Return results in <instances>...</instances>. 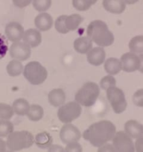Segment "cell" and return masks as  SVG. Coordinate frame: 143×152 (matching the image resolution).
<instances>
[{"label":"cell","instance_id":"1","mask_svg":"<svg viewBox=\"0 0 143 152\" xmlns=\"http://www.w3.org/2000/svg\"><path fill=\"white\" fill-rule=\"evenodd\" d=\"M116 133L114 124L109 120H101L89 126L83 133V137L94 147H100L112 141Z\"/></svg>","mask_w":143,"mask_h":152},{"label":"cell","instance_id":"2","mask_svg":"<svg viewBox=\"0 0 143 152\" xmlns=\"http://www.w3.org/2000/svg\"><path fill=\"white\" fill-rule=\"evenodd\" d=\"M87 34L92 41L100 47H108L114 43V35L109 30L106 23L102 20L92 21L87 26Z\"/></svg>","mask_w":143,"mask_h":152},{"label":"cell","instance_id":"3","mask_svg":"<svg viewBox=\"0 0 143 152\" xmlns=\"http://www.w3.org/2000/svg\"><path fill=\"white\" fill-rule=\"evenodd\" d=\"M100 94V87L93 81L85 83L76 93L75 102L81 106L90 107L95 104Z\"/></svg>","mask_w":143,"mask_h":152},{"label":"cell","instance_id":"4","mask_svg":"<svg viewBox=\"0 0 143 152\" xmlns=\"http://www.w3.org/2000/svg\"><path fill=\"white\" fill-rule=\"evenodd\" d=\"M6 142L11 151H20L31 147L34 143V137L28 131H13L7 137Z\"/></svg>","mask_w":143,"mask_h":152},{"label":"cell","instance_id":"5","mask_svg":"<svg viewBox=\"0 0 143 152\" xmlns=\"http://www.w3.org/2000/svg\"><path fill=\"white\" fill-rule=\"evenodd\" d=\"M23 75L33 85H40L46 80L48 72L38 61H31L24 66Z\"/></svg>","mask_w":143,"mask_h":152},{"label":"cell","instance_id":"6","mask_svg":"<svg viewBox=\"0 0 143 152\" xmlns=\"http://www.w3.org/2000/svg\"><path fill=\"white\" fill-rule=\"evenodd\" d=\"M107 98L108 99L113 112L120 114L127 109L128 102L123 90L116 87H110L106 90Z\"/></svg>","mask_w":143,"mask_h":152},{"label":"cell","instance_id":"7","mask_svg":"<svg viewBox=\"0 0 143 152\" xmlns=\"http://www.w3.org/2000/svg\"><path fill=\"white\" fill-rule=\"evenodd\" d=\"M82 106L78 102H70L59 107L58 110V117L64 124L72 123L81 116Z\"/></svg>","mask_w":143,"mask_h":152},{"label":"cell","instance_id":"8","mask_svg":"<svg viewBox=\"0 0 143 152\" xmlns=\"http://www.w3.org/2000/svg\"><path fill=\"white\" fill-rule=\"evenodd\" d=\"M112 145L116 152H135L133 139L125 131H118L112 140Z\"/></svg>","mask_w":143,"mask_h":152},{"label":"cell","instance_id":"9","mask_svg":"<svg viewBox=\"0 0 143 152\" xmlns=\"http://www.w3.org/2000/svg\"><path fill=\"white\" fill-rule=\"evenodd\" d=\"M9 54L13 59L25 61L31 57V50L30 46L24 42L18 41L13 43L9 49Z\"/></svg>","mask_w":143,"mask_h":152},{"label":"cell","instance_id":"10","mask_svg":"<svg viewBox=\"0 0 143 152\" xmlns=\"http://www.w3.org/2000/svg\"><path fill=\"white\" fill-rule=\"evenodd\" d=\"M81 137V131L71 123L64 124L60 131V138L64 144L78 142Z\"/></svg>","mask_w":143,"mask_h":152},{"label":"cell","instance_id":"11","mask_svg":"<svg viewBox=\"0 0 143 152\" xmlns=\"http://www.w3.org/2000/svg\"><path fill=\"white\" fill-rule=\"evenodd\" d=\"M122 70L126 72H134L139 70V55L132 52H127L122 55L120 58Z\"/></svg>","mask_w":143,"mask_h":152},{"label":"cell","instance_id":"12","mask_svg":"<svg viewBox=\"0 0 143 152\" xmlns=\"http://www.w3.org/2000/svg\"><path fill=\"white\" fill-rule=\"evenodd\" d=\"M24 32L23 26L17 22H10L5 26V35L8 40L13 43L20 41L23 39Z\"/></svg>","mask_w":143,"mask_h":152},{"label":"cell","instance_id":"13","mask_svg":"<svg viewBox=\"0 0 143 152\" xmlns=\"http://www.w3.org/2000/svg\"><path fill=\"white\" fill-rule=\"evenodd\" d=\"M106 58V53L104 48L97 46V47L92 48L87 54V61L92 66H98L103 64Z\"/></svg>","mask_w":143,"mask_h":152},{"label":"cell","instance_id":"14","mask_svg":"<svg viewBox=\"0 0 143 152\" xmlns=\"http://www.w3.org/2000/svg\"><path fill=\"white\" fill-rule=\"evenodd\" d=\"M23 40L31 48L37 47L42 42V35L37 28H29L24 32Z\"/></svg>","mask_w":143,"mask_h":152},{"label":"cell","instance_id":"15","mask_svg":"<svg viewBox=\"0 0 143 152\" xmlns=\"http://www.w3.org/2000/svg\"><path fill=\"white\" fill-rule=\"evenodd\" d=\"M125 132L132 139H138L143 136V125L139 122L131 119L125 122L124 125Z\"/></svg>","mask_w":143,"mask_h":152},{"label":"cell","instance_id":"16","mask_svg":"<svg viewBox=\"0 0 143 152\" xmlns=\"http://www.w3.org/2000/svg\"><path fill=\"white\" fill-rule=\"evenodd\" d=\"M53 18L49 14L43 12L39 14L34 19V26L40 31H46L52 28L53 26Z\"/></svg>","mask_w":143,"mask_h":152},{"label":"cell","instance_id":"17","mask_svg":"<svg viewBox=\"0 0 143 152\" xmlns=\"http://www.w3.org/2000/svg\"><path fill=\"white\" fill-rule=\"evenodd\" d=\"M104 8L107 12L114 14H121L126 9V4L123 0H103Z\"/></svg>","mask_w":143,"mask_h":152},{"label":"cell","instance_id":"18","mask_svg":"<svg viewBox=\"0 0 143 152\" xmlns=\"http://www.w3.org/2000/svg\"><path fill=\"white\" fill-rule=\"evenodd\" d=\"M66 99V96L65 92L61 88H56L51 90L48 95L49 103L55 107H58L64 104Z\"/></svg>","mask_w":143,"mask_h":152},{"label":"cell","instance_id":"19","mask_svg":"<svg viewBox=\"0 0 143 152\" xmlns=\"http://www.w3.org/2000/svg\"><path fill=\"white\" fill-rule=\"evenodd\" d=\"M75 50L79 54H87L93 48V41L88 36L80 37L74 42Z\"/></svg>","mask_w":143,"mask_h":152},{"label":"cell","instance_id":"20","mask_svg":"<svg viewBox=\"0 0 143 152\" xmlns=\"http://www.w3.org/2000/svg\"><path fill=\"white\" fill-rule=\"evenodd\" d=\"M105 72L110 75H115L122 70L120 59L116 58H109L104 61Z\"/></svg>","mask_w":143,"mask_h":152},{"label":"cell","instance_id":"21","mask_svg":"<svg viewBox=\"0 0 143 152\" xmlns=\"http://www.w3.org/2000/svg\"><path fill=\"white\" fill-rule=\"evenodd\" d=\"M34 142L36 145L41 149L49 148L53 142V138L49 133L43 131L36 135L34 137Z\"/></svg>","mask_w":143,"mask_h":152},{"label":"cell","instance_id":"22","mask_svg":"<svg viewBox=\"0 0 143 152\" xmlns=\"http://www.w3.org/2000/svg\"><path fill=\"white\" fill-rule=\"evenodd\" d=\"M12 107L14 109V113H16L18 116H26L27 115L28 112L30 108V104L28 102L26 99L20 98V99H16L12 105Z\"/></svg>","mask_w":143,"mask_h":152},{"label":"cell","instance_id":"23","mask_svg":"<svg viewBox=\"0 0 143 152\" xmlns=\"http://www.w3.org/2000/svg\"><path fill=\"white\" fill-rule=\"evenodd\" d=\"M83 21V17L80 14H74L71 15H66L65 24L69 32L75 31L79 27Z\"/></svg>","mask_w":143,"mask_h":152},{"label":"cell","instance_id":"24","mask_svg":"<svg viewBox=\"0 0 143 152\" xmlns=\"http://www.w3.org/2000/svg\"><path fill=\"white\" fill-rule=\"evenodd\" d=\"M130 52L137 55L143 54V35H137L130 40L128 44Z\"/></svg>","mask_w":143,"mask_h":152},{"label":"cell","instance_id":"25","mask_svg":"<svg viewBox=\"0 0 143 152\" xmlns=\"http://www.w3.org/2000/svg\"><path fill=\"white\" fill-rule=\"evenodd\" d=\"M43 115H44L43 108L40 105L34 104L30 105V108L26 116H28L29 120L32 122H38L43 119Z\"/></svg>","mask_w":143,"mask_h":152},{"label":"cell","instance_id":"26","mask_svg":"<svg viewBox=\"0 0 143 152\" xmlns=\"http://www.w3.org/2000/svg\"><path fill=\"white\" fill-rule=\"evenodd\" d=\"M7 72L11 77H17L21 75L24 70V66L21 61L13 59L7 65Z\"/></svg>","mask_w":143,"mask_h":152},{"label":"cell","instance_id":"27","mask_svg":"<svg viewBox=\"0 0 143 152\" xmlns=\"http://www.w3.org/2000/svg\"><path fill=\"white\" fill-rule=\"evenodd\" d=\"M98 0H72V5L79 11H86L95 5Z\"/></svg>","mask_w":143,"mask_h":152},{"label":"cell","instance_id":"28","mask_svg":"<svg viewBox=\"0 0 143 152\" xmlns=\"http://www.w3.org/2000/svg\"><path fill=\"white\" fill-rule=\"evenodd\" d=\"M14 125L9 120L0 119V137H8L14 131Z\"/></svg>","mask_w":143,"mask_h":152},{"label":"cell","instance_id":"29","mask_svg":"<svg viewBox=\"0 0 143 152\" xmlns=\"http://www.w3.org/2000/svg\"><path fill=\"white\" fill-rule=\"evenodd\" d=\"M14 114L12 106L5 103H0V119L10 120Z\"/></svg>","mask_w":143,"mask_h":152},{"label":"cell","instance_id":"30","mask_svg":"<svg viewBox=\"0 0 143 152\" xmlns=\"http://www.w3.org/2000/svg\"><path fill=\"white\" fill-rule=\"evenodd\" d=\"M32 5L38 12H46L52 5V0H32Z\"/></svg>","mask_w":143,"mask_h":152},{"label":"cell","instance_id":"31","mask_svg":"<svg viewBox=\"0 0 143 152\" xmlns=\"http://www.w3.org/2000/svg\"><path fill=\"white\" fill-rule=\"evenodd\" d=\"M116 78L113 77V75H110L104 76L100 81V88L104 90H107L110 87H116Z\"/></svg>","mask_w":143,"mask_h":152},{"label":"cell","instance_id":"32","mask_svg":"<svg viewBox=\"0 0 143 152\" xmlns=\"http://www.w3.org/2000/svg\"><path fill=\"white\" fill-rule=\"evenodd\" d=\"M65 17L66 15L60 16V17L57 18V20L55 22V27L57 31L61 34H66L69 33V31L66 29V27Z\"/></svg>","mask_w":143,"mask_h":152},{"label":"cell","instance_id":"33","mask_svg":"<svg viewBox=\"0 0 143 152\" xmlns=\"http://www.w3.org/2000/svg\"><path fill=\"white\" fill-rule=\"evenodd\" d=\"M133 102L136 106L143 107V88L136 90L133 96Z\"/></svg>","mask_w":143,"mask_h":152},{"label":"cell","instance_id":"34","mask_svg":"<svg viewBox=\"0 0 143 152\" xmlns=\"http://www.w3.org/2000/svg\"><path fill=\"white\" fill-rule=\"evenodd\" d=\"M64 150L65 152H83V148L78 142H74L66 144Z\"/></svg>","mask_w":143,"mask_h":152},{"label":"cell","instance_id":"35","mask_svg":"<svg viewBox=\"0 0 143 152\" xmlns=\"http://www.w3.org/2000/svg\"><path fill=\"white\" fill-rule=\"evenodd\" d=\"M8 50L7 43L2 37L0 36V59L3 58Z\"/></svg>","mask_w":143,"mask_h":152},{"label":"cell","instance_id":"36","mask_svg":"<svg viewBox=\"0 0 143 152\" xmlns=\"http://www.w3.org/2000/svg\"><path fill=\"white\" fill-rule=\"evenodd\" d=\"M13 3L16 7L20 8H26L32 3V0H12Z\"/></svg>","mask_w":143,"mask_h":152},{"label":"cell","instance_id":"37","mask_svg":"<svg viewBox=\"0 0 143 152\" xmlns=\"http://www.w3.org/2000/svg\"><path fill=\"white\" fill-rule=\"evenodd\" d=\"M98 152H116L115 149L113 148V145L110 143H106L103 145L98 147Z\"/></svg>","mask_w":143,"mask_h":152},{"label":"cell","instance_id":"38","mask_svg":"<svg viewBox=\"0 0 143 152\" xmlns=\"http://www.w3.org/2000/svg\"><path fill=\"white\" fill-rule=\"evenodd\" d=\"M134 145H135V151L143 152V136L136 140Z\"/></svg>","mask_w":143,"mask_h":152},{"label":"cell","instance_id":"39","mask_svg":"<svg viewBox=\"0 0 143 152\" xmlns=\"http://www.w3.org/2000/svg\"><path fill=\"white\" fill-rule=\"evenodd\" d=\"M48 152H65V150H64V148L61 145L52 144L48 148Z\"/></svg>","mask_w":143,"mask_h":152},{"label":"cell","instance_id":"40","mask_svg":"<svg viewBox=\"0 0 143 152\" xmlns=\"http://www.w3.org/2000/svg\"><path fill=\"white\" fill-rule=\"evenodd\" d=\"M0 152H13L8 148L7 142L2 137H0Z\"/></svg>","mask_w":143,"mask_h":152},{"label":"cell","instance_id":"41","mask_svg":"<svg viewBox=\"0 0 143 152\" xmlns=\"http://www.w3.org/2000/svg\"><path fill=\"white\" fill-rule=\"evenodd\" d=\"M139 71L143 74V54L139 55Z\"/></svg>","mask_w":143,"mask_h":152},{"label":"cell","instance_id":"42","mask_svg":"<svg viewBox=\"0 0 143 152\" xmlns=\"http://www.w3.org/2000/svg\"><path fill=\"white\" fill-rule=\"evenodd\" d=\"M123 1L125 4H128V5H134L139 0H123Z\"/></svg>","mask_w":143,"mask_h":152}]
</instances>
